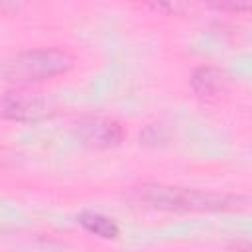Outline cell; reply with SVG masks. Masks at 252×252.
I'll return each mask as SVG.
<instances>
[{"label": "cell", "mask_w": 252, "mask_h": 252, "mask_svg": "<svg viewBox=\"0 0 252 252\" xmlns=\"http://www.w3.org/2000/svg\"><path fill=\"white\" fill-rule=\"evenodd\" d=\"M134 199L152 209L183 211V213L185 211H207V213L234 211L246 205V199L240 195L199 191V189L159 185V183H150L134 189Z\"/></svg>", "instance_id": "6da1fadb"}, {"label": "cell", "mask_w": 252, "mask_h": 252, "mask_svg": "<svg viewBox=\"0 0 252 252\" xmlns=\"http://www.w3.org/2000/svg\"><path fill=\"white\" fill-rule=\"evenodd\" d=\"M12 154L6 150V148H0V165H6V163H10L12 161Z\"/></svg>", "instance_id": "52a82bcc"}, {"label": "cell", "mask_w": 252, "mask_h": 252, "mask_svg": "<svg viewBox=\"0 0 252 252\" xmlns=\"http://www.w3.org/2000/svg\"><path fill=\"white\" fill-rule=\"evenodd\" d=\"M75 57L63 47H41L18 53L4 67V77L14 85H32L65 75L73 69Z\"/></svg>", "instance_id": "7a4b0ae2"}, {"label": "cell", "mask_w": 252, "mask_h": 252, "mask_svg": "<svg viewBox=\"0 0 252 252\" xmlns=\"http://www.w3.org/2000/svg\"><path fill=\"white\" fill-rule=\"evenodd\" d=\"M228 75L213 65H203L199 69L193 71L191 75V89L199 98L205 100H215L220 98L222 94H226L228 91Z\"/></svg>", "instance_id": "5b68a950"}, {"label": "cell", "mask_w": 252, "mask_h": 252, "mask_svg": "<svg viewBox=\"0 0 252 252\" xmlns=\"http://www.w3.org/2000/svg\"><path fill=\"white\" fill-rule=\"evenodd\" d=\"M51 114L49 102L28 91H8L0 98V116L12 122H39Z\"/></svg>", "instance_id": "3957f363"}, {"label": "cell", "mask_w": 252, "mask_h": 252, "mask_svg": "<svg viewBox=\"0 0 252 252\" xmlns=\"http://www.w3.org/2000/svg\"><path fill=\"white\" fill-rule=\"evenodd\" d=\"M77 220L85 230H89L91 234H96L100 238H106V240H112L120 234L118 224L110 217H104V215L94 213V211H83L77 217Z\"/></svg>", "instance_id": "8992f818"}, {"label": "cell", "mask_w": 252, "mask_h": 252, "mask_svg": "<svg viewBox=\"0 0 252 252\" xmlns=\"http://www.w3.org/2000/svg\"><path fill=\"white\" fill-rule=\"evenodd\" d=\"M77 136L91 148H112L124 140V128L114 118L85 116L75 124Z\"/></svg>", "instance_id": "277c9868"}]
</instances>
